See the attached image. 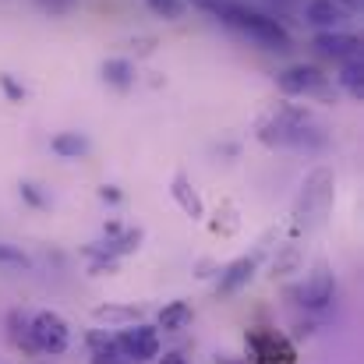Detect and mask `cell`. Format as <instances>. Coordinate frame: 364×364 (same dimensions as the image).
Listing matches in <instances>:
<instances>
[{
    "label": "cell",
    "mask_w": 364,
    "mask_h": 364,
    "mask_svg": "<svg viewBox=\"0 0 364 364\" xmlns=\"http://www.w3.org/2000/svg\"><path fill=\"white\" fill-rule=\"evenodd\" d=\"M301 262H304V251H301V244H283L279 251H276V258H272V279L276 276H290V272H301Z\"/></svg>",
    "instance_id": "obj_18"
},
{
    "label": "cell",
    "mask_w": 364,
    "mask_h": 364,
    "mask_svg": "<svg viewBox=\"0 0 364 364\" xmlns=\"http://www.w3.org/2000/svg\"><path fill=\"white\" fill-rule=\"evenodd\" d=\"M114 343L124 350V358H131L134 364L156 361L159 358V329L145 326V322H131L114 336Z\"/></svg>",
    "instance_id": "obj_4"
},
{
    "label": "cell",
    "mask_w": 364,
    "mask_h": 364,
    "mask_svg": "<svg viewBox=\"0 0 364 364\" xmlns=\"http://www.w3.org/2000/svg\"><path fill=\"white\" fill-rule=\"evenodd\" d=\"M46 11H53V14H64L68 7H71V0H39Z\"/></svg>",
    "instance_id": "obj_26"
},
{
    "label": "cell",
    "mask_w": 364,
    "mask_h": 364,
    "mask_svg": "<svg viewBox=\"0 0 364 364\" xmlns=\"http://www.w3.org/2000/svg\"><path fill=\"white\" fill-rule=\"evenodd\" d=\"M350 4H358V0H350Z\"/></svg>",
    "instance_id": "obj_31"
},
{
    "label": "cell",
    "mask_w": 364,
    "mask_h": 364,
    "mask_svg": "<svg viewBox=\"0 0 364 364\" xmlns=\"http://www.w3.org/2000/svg\"><path fill=\"white\" fill-rule=\"evenodd\" d=\"M92 318L103 322L107 329H124L131 322H141V311L131 304H100V308H92Z\"/></svg>",
    "instance_id": "obj_13"
},
{
    "label": "cell",
    "mask_w": 364,
    "mask_h": 364,
    "mask_svg": "<svg viewBox=\"0 0 364 364\" xmlns=\"http://www.w3.org/2000/svg\"><path fill=\"white\" fill-rule=\"evenodd\" d=\"M213 14H216L223 25H230L234 32H241L247 39H255L258 46H265V50L287 53V50L294 46L287 25H283L276 14H269L265 7H255V4H247V0H223Z\"/></svg>",
    "instance_id": "obj_1"
},
{
    "label": "cell",
    "mask_w": 364,
    "mask_h": 364,
    "mask_svg": "<svg viewBox=\"0 0 364 364\" xmlns=\"http://www.w3.org/2000/svg\"><path fill=\"white\" fill-rule=\"evenodd\" d=\"M336 82H340L354 100H361L364 96V64H361V57H354V60H340V75H336Z\"/></svg>",
    "instance_id": "obj_17"
},
{
    "label": "cell",
    "mask_w": 364,
    "mask_h": 364,
    "mask_svg": "<svg viewBox=\"0 0 364 364\" xmlns=\"http://www.w3.org/2000/svg\"><path fill=\"white\" fill-rule=\"evenodd\" d=\"M0 262H7V265H28V255H21L11 244H0Z\"/></svg>",
    "instance_id": "obj_24"
},
{
    "label": "cell",
    "mask_w": 364,
    "mask_h": 364,
    "mask_svg": "<svg viewBox=\"0 0 364 364\" xmlns=\"http://www.w3.org/2000/svg\"><path fill=\"white\" fill-rule=\"evenodd\" d=\"M333 297H336V276H333L329 262H318V265L308 272L304 287H301V304L318 311V308H329Z\"/></svg>",
    "instance_id": "obj_6"
},
{
    "label": "cell",
    "mask_w": 364,
    "mask_h": 364,
    "mask_svg": "<svg viewBox=\"0 0 364 364\" xmlns=\"http://www.w3.org/2000/svg\"><path fill=\"white\" fill-rule=\"evenodd\" d=\"M100 198H103V202H114V205H117L124 195L117 191V188H114V184H107V188H100Z\"/></svg>",
    "instance_id": "obj_27"
},
{
    "label": "cell",
    "mask_w": 364,
    "mask_h": 364,
    "mask_svg": "<svg viewBox=\"0 0 364 364\" xmlns=\"http://www.w3.org/2000/svg\"><path fill=\"white\" fill-rule=\"evenodd\" d=\"M89 347H92V364H134L131 358H124V350L107 333H89Z\"/></svg>",
    "instance_id": "obj_14"
},
{
    "label": "cell",
    "mask_w": 364,
    "mask_h": 364,
    "mask_svg": "<svg viewBox=\"0 0 364 364\" xmlns=\"http://www.w3.org/2000/svg\"><path fill=\"white\" fill-rule=\"evenodd\" d=\"M213 227V234H234L237 227H241V216H237V209H234V202H223L220 209H216V220L209 223Z\"/></svg>",
    "instance_id": "obj_19"
},
{
    "label": "cell",
    "mask_w": 364,
    "mask_h": 364,
    "mask_svg": "<svg viewBox=\"0 0 364 364\" xmlns=\"http://www.w3.org/2000/svg\"><path fill=\"white\" fill-rule=\"evenodd\" d=\"M152 50H156V39H152V36H141V39L134 43V53H138V57H149Z\"/></svg>",
    "instance_id": "obj_25"
},
{
    "label": "cell",
    "mask_w": 364,
    "mask_h": 364,
    "mask_svg": "<svg viewBox=\"0 0 364 364\" xmlns=\"http://www.w3.org/2000/svg\"><path fill=\"white\" fill-rule=\"evenodd\" d=\"M7 326H11V340H14L18 347H25V350H36V347H32V336H28V315H21V311H11V315H7Z\"/></svg>",
    "instance_id": "obj_21"
},
{
    "label": "cell",
    "mask_w": 364,
    "mask_h": 364,
    "mask_svg": "<svg viewBox=\"0 0 364 364\" xmlns=\"http://www.w3.org/2000/svg\"><path fill=\"white\" fill-rule=\"evenodd\" d=\"M336 195V173L329 166H315L304 184H301V198H297V223L301 227H318L333 205Z\"/></svg>",
    "instance_id": "obj_2"
},
{
    "label": "cell",
    "mask_w": 364,
    "mask_h": 364,
    "mask_svg": "<svg viewBox=\"0 0 364 364\" xmlns=\"http://www.w3.org/2000/svg\"><path fill=\"white\" fill-rule=\"evenodd\" d=\"M134 78H138L134 60H127V57H110V60H103V82H107L110 89L127 92V89H134Z\"/></svg>",
    "instance_id": "obj_11"
},
{
    "label": "cell",
    "mask_w": 364,
    "mask_h": 364,
    "mask_svg": "<svg viewBox=\"0 0 364 364\" xmlns=\"http://www.w3.org/2000/svg\"><path fill=\"white\" fill-rule=\"evenodd\" d=\"M247 343H251L255 358L262 364H294L297 361V350H294L279 333H272V329H255V333L247 336Z\"/></svg>",
    "instance_id": "obj_7"
},
{
    "label": "cell",
    "mask_w": 364,
    "mask_h": 364,
    "mask_svg": "<svg viewBox=\"0 0 364 364\" xmlns=\"http://www.w3.org/2000/svg\"><path fill=\"white\" fill-rule=\"evenodd\" d=\"M276 85L283 96H318V92H326V75L311 64H294L276 75Z\"/></svg>",
    "instance_id": "obj_5"
},
{
    "label": "cell",
    "mask_w": 364,
    "mask_h": 364,
    "mask_svg": "<svg viewBox=\"0 0 364 364\" xmlns=\"http://www.w3.org/2000/svg\"><path fill=\"white\" fill-rule=\"evenodd\" d=\"M50 149H53V156H60V159H78V156L89 152V138L78 134V131H60V134H53Z\"/></svg>",
    "instance_id": "obj_16"
},
{
    "label": "cell",
    "mask_w": 364,
    "mask_h": 364,
    "mask_svg": "<svg viewBox=\"0 0 364 364\" xmlns=\"http://www.w3.org/2000/svg\"><path fill=\"white\" fill-rule=\"evenodd\" d=\"M141 230H127V234H121L117 241H107L103 244V255L107 258H117V255H131V251H138L141 247Z\"/></svg>",
    "instance_id": "obj_20"
},
{
    "label": "cell",
    "mask_w": 364,
    "mask_h": 364,
    "mask_svg": "<svg viewBox=\"0 0 364 364\" xmlns=\"http://www.w3.org/2000/svg\"><path fill=\"white\" fill-rule=\"evenodd\" d=\"M311 46L322 53V57H333V60H354L361 57V39L354 32H343V28H326L311 39Z\"/></svg>",
    "instance_id": "obj_9"
},
{
    "label": "cell",
    "mask_w": 364,
    "mask_h": 364,
    "mask_svg": "<svg viewBox=\"0 0 364 364\" xmlns=\"http://www.w3.org/2000/svg\"><path fill=\"white\" fill-rule=\"evenodd\" d=\"M255 265H258V258H255V255H244V258H237V262H230V265L220 272L216 294H220V297H230V294H237L244 283L255 276Z\"/></svg>",
    "instance_id": "obj_10"
},
{
    "label": "cell",
    "mask_w": 364,
    "mask_h": 364,
    "mask_svg": "<svg viewBox=\"0 0 364 364\" xmlns=\"http://www.w3.org/2000/svg\"><path fill=\"white\" fill-rule=\"evenodd\" d=\"M145 4H149L152 14H159L166 21H177L184 14V7H188V0H145Z\"/></svg>",
    "instance_id": "obj_22"
},
{
    "label": "cell",
    "mask_w": 364,
    "mask_h": 364,
    "mask_svg": "<svg viewBox=\"0 0 364 364\" xmlns=\"http://www.w3.org/2000/svg\"><path fill=\"white\" fill-rule=\"evenodd\" d=\"M188 326H191V304L188 301H170L156 318V329H163V333H181Z\"/></svg>",
    "instance_id": "obj_15"
},
{
    "label": "cell",
    "mask_w": 364,
    "mask_h": 364,
    "mask_svg": "<svg viewBox=\"0 0 364 364\" xmlns=\"http://www.w3.org/2000/svg\"><path fill=\"white\" fill-rule=\"evenodd\" d=\"M21 195H25L32 205H46V202H43V195H36V184H21Z\"/></svg>",
    "instance_id": "obj_28"
},
{
    "label": "cell",
    "mask_w": 364,
    "mask_h": 364,
    "mask_svg": "<svg viewBox=\"0 0 364 364\" xmlns=\"http://www.w3.org/2000/svg\"><path fill=\"white\" fill-rule=\"evenodd\" d=\"M0 85H4V92H7V100H11V103H21V100H25V89H21L11 75H0Z\"/></svg>",
    "instance_id": "obj_23"
},
{
    "label": "cell",
    "mask_w": 364,
    "mask_h": 364,
    "mask_svg": "<svg viewBox=\"0 0 364 364\" xmlns=\"http://www.w3.org/2000/svg\"><path fill=\"white\" fill-rule=\"evenodd\" d=\"M350 14H354V4L350 0H308V7H304V21L315 25L318 32L347 25Z\"/></svg>",
    "instance_id": "obj_8"
},
{
    "label": "cell",
    "mask_w": 364,
    "mask_h": 364,
    "mask_svg": "<svg viewBox=\"0 0 364 364\" xmlns=\"http://www.w3.org/2000/svg\"><path fill=\"white\" fill-rule=\"evenodd\" d=\"M170 195H173V202L191 216V220H202L205 216V205H202V198H198V191L191 188V181H188V173H177L173 177V184H170Z\"/></svg>",
    "instance_id": "obj_12"
},
{
    "label": "cell",
    "mask_w": 364,
    "mask_h": 364,
    "mask_svg": "<svg viewBox=\"0 0 364 364\" xmlns=\"http://www.w3.org/2000/svg\"><path fill=\"white\" fill-rule=\"evenodd\" d=\"M191 4H195V7H202V11H209V14H213V11H216V7H220V4H223V0H191Z\"/></svg>",
    "instance_id": "obj_30"
},
{
    "label": "cell",
    "mask_w": 364,
    "mask_h": 364,
    "mask_svg": "<svg viewBox=\"0 0 364 364\" xmlns=\"http://www.w3.org/2000/svg\"><path fill=\"white\" fill-rule=\"evenodd\" d=\"M28 336H32V347L43 354H64L71 343V329L57 311H36L28 318Z\"/></svg>",
    "instance_id": "obj_3"
},
{
    "label": "cell",
    "mask_w": 364,
    "mask_h": 364,
    "mask_svg": "<svg viewBox=\"0 0 364 364\" xmlns=\"http://www.w3.org/2000/svg\"><path fill=\"white\" fill-rule=\"evenodd\" d=\"M159 364H188V358H184V354H177V350H170V354H163V358H159Z\"/></svg>",
    "instance_id": "obj_29"
}]
</instances>
